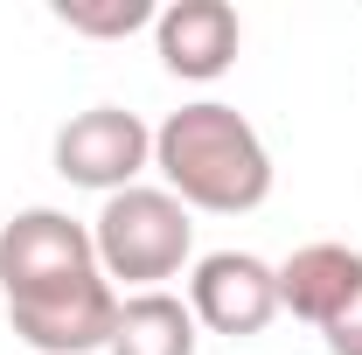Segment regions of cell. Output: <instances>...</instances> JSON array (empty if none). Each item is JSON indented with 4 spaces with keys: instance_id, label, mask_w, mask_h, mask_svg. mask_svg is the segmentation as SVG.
Returning <instances> with one entry per match:
<instances>
[{
    "instance_id": "obj_6",
    "label": "cell",
    "mask_w": 362,
    "mask_h": 355,
    "mask_svg": "<svg viewBox=\"0 0 362 355\" xmlns=\"http://www.w3.org/2000/svg\"><path fill=\"white\" fill-rule=\"evenodd\" d=\"M188 313L195 327L223 334V342H251L265 334L279 313V265L251 258V251H209L188 272Z\"/></svg>"
},
{
    "instance_id": "obj_9",
    "label": "cell",
    "mask_w": 362,
    "mask_h": 355,
    "mask_svg": "<svg viewBox=\"0 0 362 355\" xmlns=\"http://www.w3.org/2000/svg\"><path fill=\"white\" fill-rule=\"evenodd\" d=\"M195 342H202V327H195L188 300H175L160 286V293L119 300V327H112V349L105 355H195Z\"/></svg>"
},
{
    "instance_id": "obj_11",
    "label": "cell",
    "mask_w": 362,
    "mask_h": 355,
    "mask_svg": "<svg viewBox=\"0 0 362 355\" xmlns=\"http://www.w3.org/2000/svg\"><path fill=\"white\" fill-rule=\"evenodd\" d=\"M320 342H327V355H362V293L320 327Z\"/></svg>"
},
{
    "instance_id": "obj_3",
    "label": "cell",
    "mask_w": 362,
    "mask_h": 355,
    "mask_svg": "<svg viewBox=\"0 0 362 355\" xmlns=\"http://www.w3.org/2000/svg\"><path fill=\"white\" fill-rule=\"evenodd\" d=\"M98 251H90V223L63 216V209H14L0 223V293L7 300H35L70 279H90Z\"/></svg>"
},
{
    "instance_id": "obj_4",
    "label": "cell",
    "mask_w": 362,
    "mask_h": 355,
    "mask_svg": "<svg viewBox=\"0 0 362 355\" xmlns=\"http://www.w3.org/2000/svg\"><path fill=\"white\" fill-rule=\"evenodd\" d=\"M146 168H153V126L126 105H90L56 133V175L70 188L119 195V188H139Z\"/></svg>"
},
{
    "instance_id": "obj_2",
    "label": "cell",
    "mask_w": 362,
    "mask_h": 355,
    "mask_svg": "<svg viewBox=\"0 0 362 355\" xmlns=\"http://www.w3.org/2000/svg\"><path fill=\"white\" fill-rule=\"evenodd\" d=\"M90 251H98V272L119 279V286H139V293H160L188 258H195V223L168 188H119L105 195V209L90 223Z\"/></svg>"
},
{
    "instance_id": "obj_7",
    "label": "cell",
    "mask_w": 362,
    "mask_h": 355,
    "mask_svg": "<svg viewBox=\"0 0 362 355\" xmlns=\"http://www.w3.org/2000/svg\"><path fill=\"white\" fill-rule=\"evenodd\" d=\"M237 42H244V28H237L230 0H168L153 21V49L181 84H216L237 63Z\"/></svg>"
},
{
    "instance_id": "obj_10",
    "label": "cell",
    "mask_w": 362,
    "mask_h": 355,
    "mask_svg": "<svg viewBox=\"0 0 362 355\" xmlns=\"http://www.w3.org/2000/svg\"><path fill=\"white\" fill-rule=\"evenodd\" d=\"M56 21L70 35H90V42H126V35L160 21V7L153 0H56Z\"/></svg>"
},
{
    "instance_id": "obj_1",
    "label": "cell",
    "mask_w": 362,
    "mask_h": 355,
    "mask_svg": "<svg viewBox=\"0 0 362 355\" xmlns=\"http://www.w3.org/2000/svg\"><path fill=\"white\" fill-rule=\"evenodd\" d=\"M153 168L181 209H202V216H251L272 195L265 139L223 98H195L168 112L153 126Z\"/></svg>"
},
{
    "instance_id": "obj_5",
    "label": "cell",
    "mask_w": 362,
    "mask_h": 355,
    "mask_svg": "<svg viewBox=\"0 0 362 355\" xmlns=\"http://www.w3.org/2000/svg\"><path fill=\"white\" fill-rule=\"evenodd\" d=\"M7 327L35 355H98L112 349V327H119V286L105 272H90L56 293H35V300H7Z\"/></svg>"
},
{
    "instance_id": "obj_8",
    "label": "cell",
    "mask_w": 362,
    "mask_h": 355,
    "mask_svg": "<svg viewBox=\"0 0 362 355\" xmlns=\"http://www.w3.org/2000/svg\"><path fill=\"white\" fill-rule=\"evenodd\" d=\"M356 293H362V251L349 244H300L279 265V313H293L307 327H327Z\"/></svg>"
}]
</instances>
